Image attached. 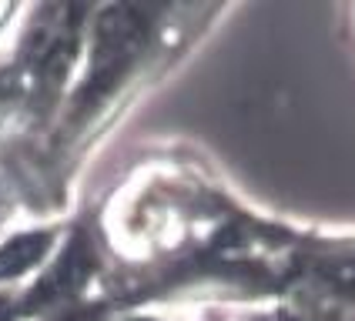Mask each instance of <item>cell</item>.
<instances>
[{
	"label": "cell",
	"instance_id": "cell-1",
	"mask_svg": "<svg viewBox=\"0 0 355 321\" xmlns=\"http://www.w3.org/2000/svg\"><path fill=\"white\" fill-rule=\"evenodd\" d=\"M47 241L51 235H20L10 244H3L0 248V278H10V275H20L24 268H31L47 251Z\"/></svg>",
	"mask_w": 355,
	"mask_h": 321
},
{
	"label": "cell",
	"instance_id": "cell-2",
	"mask_svg": "<svg viewBox=\"0 0 355 321\" xmlns=\"http://www.w3.org/2000/svg\"><path fill=\"white\" fill-rule=\"evenodd\" d=\"M0 321H7V315H0Z\"/></svg>",
	"mask_w": 355,
	"mask_h": 321
}]
</instances>
